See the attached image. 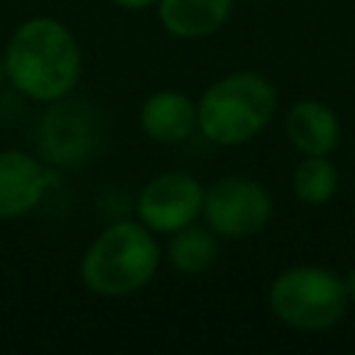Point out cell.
<instances>
[{
    "label": "cell",
    "mask_w": 355,
    "mask_h": 355,
    "mask_svg": "<svg viewBox=\"0 0 355 355\" xmlns=\"http://www.w3.org/2000/svg\"><path fill=\"white\" fill-rule=\"evenodd\" d=\"M6 75L11 83L42 103L69 94L80 75V50L72 33L53 17L22 22L6 47Z\"/></svg>",
    "instance_id": "6da1fadb"
},
{
    "label": "cell",
    "mask_w": 355,
    "mask_h": 355,
    "mask_svg": "<svg viewBox=\"0 0 355 355\" xmlns=\"http://www.w3.org/2000/svg\"><path fill=\"white\" fill-rule=\"evenodd\" d=\"M158 269V244L153 230L139 222L105 227L83 252L80 280L100 297H125L144 288Z\"/></svg>",
    "instance_id": "7a4b0ae2"
},
{
    "label": "cell",
    "mask_w": 355,
    "mask_h": 355,
    "mask_svg": "<svg viewBox=\"0 0 355 355\" xmlns=\"http://www.w3.org/2000/svg\"><path fill=\"white\" fill-rule=\"evenodd\" d=\"M277 94L255 72H233L205 89L197 105L200 133L214 144L250 141L272 119Z\"/></svg>",
    "instance_id": "3957f363"
},
{
    "label": "cell",
    "mask_w": 355,
    "mask_h": 355,
    "mask_svg": "<svg viewBox=\"0 0 355 355\" xmlns=\"http://www.w3.org/2000/svg\"><path fill=\"white\" fill-rule=\"evenodd\" d=\"M272 313L297 330L333 327L347 311L344 280L322 266H291L269 288Z\"/></svg>",
    "instance_id": "277c9868"
},
{
    "label": "cell",
    "mask_w": 355,
    "mask_h": 355,
    "mask_svg": "<svg viewBox=\"0 0 355 355\" xmlns=\"http://www.w3.org/2000/svg\"><path fill=\"white\" fill-rule=\"evenodd\" d=\"M202 214L222 236H250L269 222L272 197L247 178H222L202 194Z\"/></svg>",
    "instance_id": "5b68a950"
},
{
    "label": "cell",
    "mask_w": 355,
    "mask_h": 355,
    "mask_svg": "<svg viewBox=\"0 0 355 355\" xmlns=\"http://www.w3.org/2000/svg\"><path fill=\"white\" fill-rule=\"evenodd\" d=\"M202 194V186L189 172H164L141 189L136 211L150 230L175 233L200 216Z\"/></svg>",
    "instance_id": "8992f818"
},
{
    "label": "cell",
    "mask_w": 355,
    "mask_h": 355,
    "mask_svg": "<svg viewBox=\"0 0 355 355\" xmlns=\"http://www.w3.org/2000/svg\"><path fill=\"white\" fill-rule=\"evenodd\" d=\"M50 175L44 166L25 153H0V219L28 214L44 194Z\"/></svg>",
    "instance_id": "52a82bcc"
},
{
    "label": "cell",
    "mask_w": 355,
    "mask_h": 355,
    "mask_svg": "<svg viewBox=\"0 0 355 355\" xmlns=\"http://www.w3.org/2000/svg\"><path fill=\"white\" fill-rule=\"evenodd\" d=\"M141 128L164 144L186 141L197 128V105L180 92H155L141 105Z\"/></svg>",
    "instance_id": "ba28073f"
},
{
    "label": "cell",
    "mask_w": 355,
    "mask_h": 355,
    "mask_svg": "<svg viewBox=\"0 0 355 355\" xmlns=\"http://www.w3.org/2000/svg\"><path fill=\"white\" fill-rule=\"evenodd\" d=\"M233 0H158L164 28L180 39L208 36L230 17Z\"/></svg>",
    "instance_id": "9c48e42d"
},
{
    "label": "cell",
    "mask_w": 355,
    "mask_h": 355,
    "mask_svg": "<svg viewBox=\"0 0 355 355\" xmlns=\"http://www.w3.org/2000/svg\"><path fill=\"white\" fill-rule=\"evenodd\" d=\"M286 130L288 139L297 150H302L305 155H327L336 144H338V119L336 114L313 100L297 103L288 111L286 119Z\"/></svg>",
    "instance_id": "30bf717a"
},
{
    "label": "cell",
    "mask_w": 355,
    "mask_h": 355,
    "mask_svg": "<svg viewBox=\"0 0 355 355\" xmlns=\"http://www.w3.org/2000/svg\"><path fill=\"white\" fill-rule=\"evenodd\" d=\"M216 258V239L205 227L186 225L175 230V239L169 241V261L178 272H205Z\"/></svg>",
    "instance_id": "8fae6325"
},
{
    "label": "cell",
    "mask_w": 355,
    "mask_h": 355,
    "mask_svg": "<svg viewBox=\"0 0 355 355\" xmlns=\"http://www.w3.org/2000/svg\"><path fill=\"white\" fill-rule=\"evenodd\" d=\"M338 172L324 155H308L294 172V191L308 205H322L336 194Z\"/></svg>",
    "instance_id": "7c38bea8"
},
{
    "label": "cell",
    "mask_w": 355,
    "mask_h": 355,
    "mask_svg": "<svg viewBox=\"0 0 355 355\" xmlns=\"http://www.w3.org/2000/svg\"><path fill=\"white\" fill-rule=\"evenodd\" d=\"M116 6H122V8H147V6H153L155 0H114Z\"/></svg>",
    "instance_id": "4fadbf2b"
},
{
    "label": "cell",
    "mask_w": 355,
    "mask_h": 355,
    "mask_svg": "<svg viewBox=\"0 0 355 355\" xmlns=\"http://www.w3.org/2000/svg\"><path fill=\"white\" fill-rule=\"evenodd\" d=\"M344 288H347V300H355V269L344 277Z\"/></svg>",
    "instance_id": "5bb4252c"
},
{
    "label": "cell",
    "mask_w": 355,
    "mask_h": 355,
    "mask_svg": "<svg viewBox=\"0 0 355 355\" xmlns=\"http://www.w3.org/2000/svg\"><path fill=\"white\" fill-rule=\"evenodd\" d=\"M3 75H6V64H3V58H0V80H3Z\"/></svg>",
    "instance_id": "9a60e30c"
}]
</instances>
